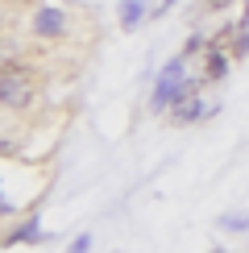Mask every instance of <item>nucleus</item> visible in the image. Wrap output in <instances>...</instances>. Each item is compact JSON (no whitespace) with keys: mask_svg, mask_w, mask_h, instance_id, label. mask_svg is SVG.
Instances as JSON below:
<instances>
[{"mask_svg":"<svg viewBox=\"0 0 249 253\" xmlns=\"http://www.w3.org/2000/svg\"><path fill=\"white\" fill-rule=\"evenodd\" d=\"M191 91H200V87H195V79H187V58H170L166 71L158 75V83H154L150 108L154 112H166V108H174L183 96H191Z\"/></svg>","mask_w":249,"mask_h":253,"instance_id":"1","label":"nucleus"},{"mask_svg":"<svg viewBox=\"0 0 249 253\" xmlns=\"http://www.w3.org/2000/svg\"><path fill=\"white\" fill-rule=\"evenodd\" d=\"M38 96V75L29 67H8L0 71V108H25L29 100Z\"/></svg>","mask_w":249,"mask_h":253,"instance_id":"2","label":"nucleus"},{"mask_svg":"<svg viewBox=\"0 0 249 253\" xmlns=\"http://www.w3.org/2000/svg\"><path fill=\"white\" fill-rule=\"evenodd\" d=\"M228 58L220 46H208L204 54H200V71H195V87H204V83H220L224 75H228Z\"/></svg>","mask_w":249,"mask_h":253,"instance_id":"3","label":"nucleus"},{"mask_svg":"<svg viewBox=\"0 0 249 253\" xmlns=\"http://www.w3.org/2000/svg\"><path fill=\"white\" fill-rule=\"evenodd\" d=\"M212 112H216V104H208V100H200V96L191 91V96H183V100L170 108V121H174V125H195V121L212 117Z\"/></svg>","mask_w":249,"mask_h":253,"instance_id":"4","label":"nucleus"},{"mask_svg":"<svg viewBox=\"0 0 249 253\" xmlns=\"http://www.w3.org/2000/svg\"><path fill=\"white\" fill-rule=\"evenodd\" d=\"M34 34L38 38H62L67 34V13L62 8H38L34 13Z\"/></svg>","mask_w":249,"mask_h":253,"instance_id":"5","label":"nucleus"},{"mask_svg":"<svg viewBox=\"0 0 249 253\" xmlns=\"http://www.w3.org/2000/svg\"><path fill=\"white\" fill-rule=\"evenodd\" d=\"M145 21V0H121V29H137Z\"/></svg>","mask_w":249,"mask_h":253,"instance_id":"6","label":"nucleus"},{"mask_svg":"<svg viewBox=\"0 0 249 253\" xmlns=\"http://www.w3.org/2000/svg\"><path fill=\"white\" fill-rule=\"evenodd\" d=\"M21 241H42V233H38V220H21L13 233L4 237V245H21Z\"/></svg>","mask_w":249,"mask_h":253,"instance_id":"7","label":"nucleus"},{"mask_svg":"<svg viewBox=\"0 0 249 253\" xmlns=\"http://www.w3.org/2000/svg\"><path fill=\"white\" fill-rule=\"evenodd\" d=\"M220 228H228V233H245V228H249V212H237V216H220Z\"/></svg>","mask_w":249,"mask_h":253,"instance_id":"8","label":"nucleus"},{"mask_svg":"<svg viewBox=\"0 0 249 253\" xmlns=\"http://www.w3.org/2000/svg\"><path fill=\"white\" fill-rule=\"evenodd\" d=\"M233 0H204V13H220V8H228Z\"/></svg>","mask_w":249,"mask_h":253,"instance_id":"9","label":"nucleus"},{"mask_svg":"<svg viewBox=\"0 0 249 253\" xmlns=\"http://www.w3.org/2000/svg\"><path fill=\"white\" fill-rule=\"evenodd\" d=\"M170 8H174V0H158V4L150 8V17H162V13H170Z\"/></svg>","mask_w":249,"mask_h":253,"instance_id":"10","label":"nucleus"},{"mask_svg":"<svg viewBox=\"0 0 249 253\" xmlns=\"http://www.w3.org/2000/svg\"><path fill=\"white\" fill-rule=\"evenodd\" d=\"M87 245H91V237H79V241H75V245H71L67 253H87Z\"/></svg>","mask_w":249,"mask_h":253,"instance_id":"11","label":"nucleus"},{"mask_svg":"<svg viewBox=\"0 0 249 253\" xmlns=\"http://www.w3.org/2000/svg\"><path fill=\"white\" fill-rule=\"evenodd\" d=\"M212 253H228V249H212Z\"/></svg>","mask_w":249,"mask_h":253,"instance_id":"12","label":"nucleus"}]
</instances>
